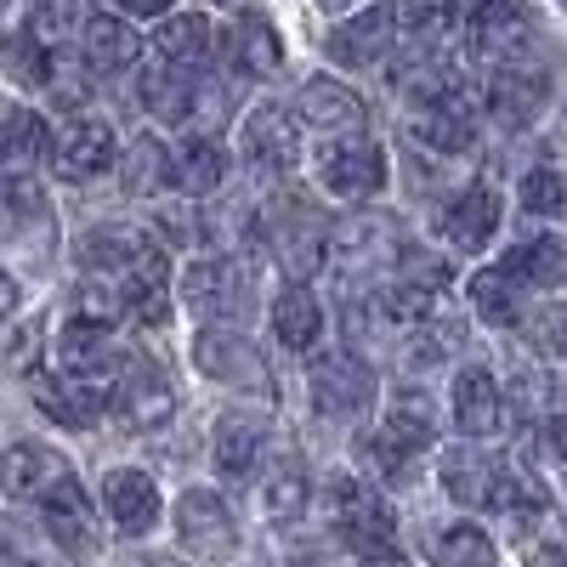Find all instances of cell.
I'll list each match as a JSON object with an SVG mask.
<instances>
[{
	"label": "cell",
	"mask_w": 567,
	"mask_h": 567,
	"mask_svg": "<svg viewBox=\"0 0 567 567\" xmlns=\"http://www.w3.org/2000/svg\"><path fill=\"white\" fill-rule=\"evenodd\" d=\"M318 187L341 205H363L386 187V154L369 136H341L318 154Z\"/></svg>",
	"instance_id": "obj_1"
},
{
	"label": "cell",
	"mask_w": 567,
	"mask_h": 567,
	"mask_svg": "<svg viewBox=\"0 0 567 567\" xmlns=\"http://www.w3.org/2000/svg\"><path fill=\"white\" fill-rule=\"evenodd\" d=\"M329 505H336V534H341L347 550H358L369 561L392 556L398 528H392V511L374 499V488H363L358 477H336V483H329Z\"/></svg>",
	"instance_id": "obj_2"
},
{
	"label": "cell",
	"mask_w": 567,
	"mask_h": 567,
	"mask_svg": "<svg viewBox=\"0 0 567 567\" xmlns=\"http://www.w3.org/2000/svg\"><path fill=\"white\" fill-rule=\"evenodd\" d=\"M307 392H312V409L318 414L352 420V414H363L374 403V369L358 352H323L307 369Z\"/></svg>",
	"instance_id": "obj_3"
},
{
	"label": "cell",
	"mask_w": 567,
	"mask_h": 567,
	"mask_svg": "<svg viewBox=\"0 0 567 567\" xmlns=\"http://www.w3.org/2000/svg\"><path fill=\"white\" fill-rule=\"evenodd\" d=\"M176 539L187 556L199 561H227L233 550H239V523H233V511L221 494L210 488H187L176 499Z\"/></svg>",
	"instance_id": "obj_4"
},
{
	"label": "cell",
	"mask_w": 567,
	"mask_h": 567,
	"mask_svg": "<svg viewBox=\"0 0 567 567\" xmlns=\"http://www.w3.org/2000/svg\"><path fill=\"white\" fill-rule=\"evenodd\" d=\"M182 307L187 312H199L210 323H233V318H245L250 312V278L239 261H194L182 272Z\"/></svg>",
	"instance_id": "obj_5"
},
{
	"label": "cell",
	"mask_w": 567,
	"mask_h": 567,
	"mask_svg": "<svg viewBox=\"0 0 567 567\" xmlns=\"http://www.w3.org/2000/svg\"><path fill=\"white\" fill-rule=\"evenodd\" d=\"M194 369L216 386H245V392H267V363L256 352V341H245L239 329L210 323L194 336Z\"/></svg>",
	"instance_id": "obj_6"
},
{
	"label": "cell",
	"mask_w": 567,
	"mask_h": 567,
	"mask_svg": "<svg viewBox=\"0 0 567 567\" xmlns=\"http://www.w3.org/2000/svg\"><path fill=\"white\" fill-rule=\"evenodd\" d=\"M239 154L245 165L267 171V176H290L301 165V131H296V109L284 103H261L245 114V131H239Z\"/></svg>",
	"instance_id": "obj_7"
},
{
	"label": "cell",
	"mask_w": 567,
	"mask_h": 567,
	"mask_svg": "<svg viewBox=\"0 0 567 567\" xmlns=\"http://www.w3.org/2000/svg\"><path fill=\"white\" fill-rule=\"evenodd\" d=\"M114 414H120L125 432H159L176 414V392L154 363H125L120 386H114Z\"/></svg>",
	"instance_id": "obj_8"
},
{
	"label": "cell",
	"mask_w": 567,
	"mask_h": 567,
	"mask_svg": "<svg viewBox=\"0 0 567 567\" xmlns=\"http://www.w3.org/2000/svg\"><path fill=\"white\" fill-rule=\"evenodd\" d=\"M52 165L63 182H91V176H103L114 165V125L109 120H69L58 136H52Z\"/></svg>",
	"instance_id": "obj_9"
},
{
	"label": "cell",
	"mask_w": 567,
	"mask_h": 567,
	"mask_svg": "<svg viewBox=\"0 0 567 567\" xmlns=\"http://www.w3.org/2000/svg\"><path fill=\"white\" fill-rule=\"evenodd\" d=\"M45 505V534L58 539V550L63 556H74V561H91L103 550V534H97V516H91V499H85V488L69 477V483H58L52 494L40 499Z\"/></svg>",
	"instance_id": "obj_10"
},
{
	"label": "cell",
	"mask_w": 567,
	"mask_h": 567,
	"mask_svg": "<svg viewBox=\"0 0 567 567\" xmlns=\"http://www.w3.org/2000/svg\"><path fill=\"white\" fill-rule=\"evenodd\" d=\"M545 103H550V74L534 63H499V74L488 80V109L511 131L534 125L545 114Z\"/></svg>",
	"instance_id": "obj_11"
},
{
	"label": "cell",
	"mask_w": 567,
	"mask_h": 567,
	"mask_svg": "<svg viewBox=\"0 0 567 567\" xmlns=\"http://www.w3.org/2000/svg\"><path fill=\"white\" fill-rule=\"evenodd\" d=\"M154 256H159V245L142 227H131V221L91 227V233H80V245H74V261L91 267V272H136L142 261H154Z\"/></svg>",
	"instance_id": "obj_12"
},
{
	"label": "cell",
	"mask_w": 567,
	"mask_h": 567,
	"mask_svg": "<svg viewBox=\"0 0 567 567\" xmlns=\"http://www.w3.org/2000/svg\"><path fill=\"white\" fill-rule=\"evenodd\" d=\"M494 233H499V194H494L488 182H471L465 194L449 199V210H443V239H449L454 250L477 256V250L494 245Z\"/></svg>",
	"instance_id": "obj_13"
},
{
	"label": "cell",
	"mask_w": 567,
	"mask_h": 567,
	"mask_svg": "<svg viewBox=\"0 0 567 567\" xmlns=\"http://www.w3.org/2000/svg\"><path fill=\"white\" fill-rule=\"evenodd\" d=\"M103 505L114 516V528L131 534V539L154 534V523H159V488H154L148 471H136V465L109 471V477H103Z\"/></svg>",
	"instance_id": "obj_14"
},
{
	"label": "cell",
	"mask_w": 567,
	"mask_h": 567,
	"mask_svg": "<svg viewBox=\"0 0 567 567\" xmlns=\"http://www.w3.org/2000/svg\"><path fill=\"white\" fill-rule=\"evenodd\" d=\"M58 483H69V460L45 443H18L0 460V488L12 499H45Z\"/></svg>",
	"instance_id": "obj_15"
},
{
	"label": "cell",
	"mask_w": 567,
	"mask_h": 567,
	"mask_svg": "<svg viewBox=\"0 0 567 567\" xmlns=\"http://www.w3.org/2000/svg\"><path fill=\"white\" fill-rule=\"evenodd\" d=\"M227 63L239 69L245 80H267V74H278L284 69V40H278V29L261 18V12H239L227 23Z\"/></svg>",
	"instance_id": "obj_16"
},
{
	"label": "cell",
	"mask_w": 567,
	"mask_h": 567,
	"mask_svg": "<svg viewBox=\"0 0 567 567\" xmlns=\"http://www.w3.org/2000/svg\"><path fill=\"white\" fill-rule=\"evenodd\" d=\"M381 432L403 449V454H425L437 443V403H432V392L425 386H398L392 398H386V414H381Z\"/></svg>",
	"instance_id": "obj_17"
},
{
	"label": "cell",
	"mask_w": 567,
	"mask_h": 567,
	"mask_svg": "<svg viewBox=\"0 0 567 567\" xmlns=\"http://www.w3.org/2000/svg\"><path fill=\"white\" fill-rule=\"evenodd\" d=\"M296 120L312 125V131H336V136H352L363 125V103H358V91H347L341 80H329V74H312L301 85V97H296Z\"/></svg>",
	"instance_id": "obj_18"
},
{
	"label": "cell",
	"mask_w": 567,
	"mask_h": 567,
	"mask_svg": "<svg viewBox=\"0 0 567 567\" xmlns=\"http://www.w3.org/2000/svg\"><path fill=\"white\" fill-rule=\"evenodd\" d=\"M392 12L386 7H374V12H358L347 23H336V34H329V58L347 63V69H374V63H386L392 52Z\"/></svg>",
	"instance_id": "obj_19"
},
{
	"label": "cell",
	"mask_w": 567,
	"mask_h": 567,
	"mask_svg": "<svg viewBox=\"0 0 567 567\" xmlns=\"http://www.w3.org/2000/svg\"><path fill=\"white\" fill-rule=\"evenodd\" d=\"M499 414H505V398H499V386H494V374L488 369H460L454 374V425L471 437V443H483V437H494L499 432Z\"/></svg>",
	"instance_id": "obj_20"
},
{
	"label": "cell",
	"mask_w": 567,
	"mask_h": 567,
	"mask_svg": "<svg viewBox=\"0 0 567 567\" xmlns=\"http://www.w3.org/2000/svg\"><path fill=\"white\" fill-rule=\"evenodd\" d=\"M58 369L69 374V381H97V386H109V381H103V374L114 369V341H109V329L74 318L63 336H58Z\"/></svg>",
	"instance_id": "obj_21"
},
{
	"label": "cell",
	"mask_w": 567,
	"mask_h": 567,
	"mask_svg": "<svg viewBox=\"0 0 567 567\" xmlns=\"http://www.w3.org/2000/svg\"><path fill=\"white\" fill-rule=\"evenodd\" d=\"M409 136L420 142V148L432 154H465L471 142H477V131H471V109L465 97H449V103H425L409 114Z\"/></svg>",
	"instance_id": "obj_22"
},
{
	"label": "cell",
	"mask_w": 567,
	"mask_h": 567,
	"mask_svg": "<svg viewBox=\"0 0 567 567\" xmlns=\"http://www.w3.org/2000/svg\"><path fill=\"white\" fill-rule=\"evenodd\" d=\"M34 403L52 414L58 425H91L103 409H114V386H97V381H40L34 386Z\"/></svg>",
	"instance_id": "obj_23"
},
{
	"label": "cell",
	"mask_w": 567,
	"mask_h": 567,
	"mask_svg": "<svg viewBox=\"0 0 567 567\" xmlns=\"http://www.w3.org/2000/svg\"><path fill=\"white\" fill-rule=\"evenodd\" d=\"M256 460H261V420L221 414L216 420V477L221 483H250Z\"/></svg>",
	"instance_id": "obj_24"
},
{
	"label": "cell",
	"mask_w": 567,
	"mask_h": 567,
	"mask_svg": "<svg viewBox=\"0 0 567 567\" xmlns=\"http://www.w3.org/2000/svg\"><path fill=\"white\" fill-rule=\"evenodd\" d=\"M528 34H534V18H528L523 0H494V7L471 12V40H477L488 58L511 63V52H516V45H528Z\"/></svg>",
	"instance_id": "obj_25"
},
{
	"label": "cell",
	"mask_w": 567,
	"mask_h": 567,
	"mask_svg": "<svg viewBox=\"0 0 567 567\" xmlns=\"http://www.w3.org/2000/svg\"><path fill=\"white\" fill-rule=\"evenodd\" d=\"M499 267L523 284V290H556V284L567 278V245L556 239V233H539V239L516 245Z\"/></svg>",
	"instance_id": "obj_26"
},
{
	"label": "cell",
	"mask_w": 567,
	"mask_h": 567,
	"mask_svg": "<svg viewBox=\"0 0 567 567\" xmlns=\"http://www.w3.org/2000/svg\"><path fill=\"white\" fill-rule=\"evenodd\" d=\"M272 336L284 341V352H312V341L323 336V307L307 284H290L272 307Z\"/></svg>",
	"instance_id": "obj_27"
},
{
	"label": "cell",
	"mask_w": 567,
	"mask_h": 567,
	"mask_svg": "<svg viewBox=\"0 0 567 567\" xmlns=\"http://www.w3.org/2000/svg\"><path fill=\"white\" fill-rule=\"evenodd\" d=\"M154 45H159V58L165 63H182V69H194L216 52V23L199 18V12H171L159 29H154Z\"/></svg>",
	"instance_id": "obj_28"
},
{
	"label": "cell",
	"mask_w": 567,
	"mask_h": 567,
	"mask_svg": "<svg viewBox=\"0 0 567 567\" xmlns=\"http://www.w3.org/2000/svg\"><path fill=\"white\" fill-rule=\"evenodd\" d=\"M136 52H142V40H136L131 23L103 18V12L85 23V69H91V74H120V69L136 63Z\"/></svg>",
	"instance_id": "obj_29"
},
{
	"label": "cell",
	"mask_w": 567,
	"mask_h": 567,
	"mask_svg": "<svg viewBox=\"0 0 567 567\" xmlns=\"http://www.w3.org/2000/svg\"><path fill=\"white\" fill-rule=\"evenodd\" d=\"M465 296H471V307H477V318L494 323V329L523 323V284H516L505 267H483L477 278L465 284Z\"/></svg>",
	"instance_id": "obj_30"
},
{
	"label": "cell",
	"mask_w": 567,
	"mask_h": 567,
	"mask_svg": "<svg viewBox=\"0 0 567 567\" xmlns=\"http://www.w3.org/2000/svg\"><path fill=\"white\" fill-rule=\"evenodd\" d=\"M381 250H392V221L386 216H352L329 233V261H341V267H369Z\"/></svg>",
	"instance_id": "obj_31"
},
{
	"label": "cell",
	"mask_w": 567,
	"mask_h": 567,
	"mask_svg": "<svg viewBox=\"0 0 567 567\" xmlns=\"http://www.w3.org/2000/svg\"><path fill=\"white\" fill-rule=\"evenodd\" d=\"M142 103H148L154 120L182 125L187 114H194V103H199V85L187 80L182 69H148V74H142Z\"/></svg>",
	"instance_id": "obj_32"
},
{
	"label": "cell",
	"mask_w": 567,
	"mask_h": 567,
	"mask_svg": "<svg viewBox=\"0 0 567 567\" xmlns=\"http://www.w3.org/2000/svg\"><path fill=\"white\" fill-rule=\"evenodd\" d=\"M221 176H227V154L210 136H187L176 154V187H187V194H216Z\"/></svg>",
	"instance_id": "obj_33"
},
{
	"label": "cell",
	"mask_w": 567,
	"mask_h": 567,
	"mask_svg": "<svg viewBox=\"0 0 567 567\" xmlns=\"http://www.w3.org/2000/svg\"><path fill=\"white\" fill-rule=\"evenodd\" d=\"M0 69H7L18 85H52V52H45V40L34 29H18L0 40Z\"/></svg>",
	"instance_id": "obj_34"
},
{
	"label": "cell",
	"mask_w": 567,
	"mask_h": 567,
	"mask_svg": "<svg viewBox=\"0 0 567 567\" xmlns=\"http://www.w3.org/2000/svg\"><path fill=\"white\" fill-rule=\"evenodd\" d=\"M176 182V159L165 154L159 136H136L131 154H125V187L131 194H159V187Z\"/></svg>",
	"instance_id": "obj_35"
},
{
	"label": "cell",
	"mask_w": 567,
	"mask_h": 567,
	"mask_svg": "<svg viewBox=\"0 0 567 567\" xmlns=\"http://www.w3.org/2000/svg\"><path fill=\"white\" fill-rule=\"evenodd\" d=\"M165 250L154 256V261H142L136 272H125V284H120V307L125 312H136V318H148V323H159L165 318Z\"/></svg>",
	"instance_id": "obj_36"
},
{
	"label": "cell",
	"mask_w": 567,
	"mask_h": 567,
	"mask_svg": "<svg viewBox=\"0 0 567 567\" xmlns=\"http://www.w3.org/2000/svg\"><path fill=\"white\" fill-rule=\"evenodd\" d=\"M432 561L437 567H494V539L477 523H454L432 539Z\"/></svg>",
	"instance_id": "obj_37"
},
{
	"label": "cell",
	"mask_w": 567,
	"mask_h": 567,
	"mask_svg": "<svg viewBox=\"0 0 567 567\" xmlns=\"http://www.w3.org/2000/svg\"><path fill=\"white\" fill-rule=\"evenodd\" d=\"M392 29L409 40H437L454 29V0H386Z\"/></svg>",
	"instance_id": "obj_38"
},
{
	"label": "cell",
	"mask_w": 567,
	"mask_h": 567,
	"mask_svg": "<svg viewBox=\"0 0 567 567\" xmlns=\"http://www.w3.org/2000/svg\"><path fill=\"white\" fill-rule=\"evenodd\" d=\"M45 148H52V131H45L40 114L12 109L7 120H0V154H7V159L29 165V159H45Z\"/></svg>",
	"instance_id": "obj_39"
},
{
	"label": "cell",
	"mask_w": 567,
	"mask_h": 567,
	"mask_svg": "<svg viewBox=\"0 0 567 567\" xmlns=\"http://www.w3.org/2000/svg\"><path fill=\"white\" fill-rule=\"evenodd\" d=\"M301 511H307V471L301 460H278L267 477V516L272 523H301Z\"/></svg>",
	"instance_id": "obj_40"
},
{
	"label": "cell",
	"mask_w": 567,
	"mask_h": 567,
	"mask_svg": "<svg viewBox=\"0 0 567 567\" xmlns=\"http://www.w3.org/2000/svg\"><path fill=\"white\" fill-rule=\"evenodd\" d=\"M523 336L539 358H567V301L545 296L534 312H523Z\"/></svg>",
	"instance_id": "obj_41"
},
{
	"label": "cell",
	"mask_w": 567,
	"mask_h": 567,
	"mask_svg": "<svg viewBox=\"0 0 567 567\" xmlns=\"http://www.w3.org/2000/svg\"><path fill=\"white\" fill-rule=\"evenodd\" d=\"M358 460H363L381 483H392V488H403L409 471H414V454H403L386 432H363V437H358Z\"/></svg>",
	"instance_id": "obj_42"
},
{
	"label": "cell",
	"mask_w": 567,
	"mask_h": 567,
	"mask_svg": "<svg viewBox=\"0 0 567 567\" xmlns=\"http://www.w3.org/2000/svg\"><path fill=\"white\" fill-rule=\"evenodd\" d=\"M516 194H523V210H534V216H567V171L539 165V171L523 176Z\"/></svg>",
	"instance_id": "obj_43"
},
{
	"label": "cell",
	"mask_w": 567,
	"mask_h": 567,
	"mask_svg": "<svg viewBox=\"0 0 567 567\" xmlns=\"http://www.w3.org/2000/svg\"><path fill=\"white\" fill-rule=\"evenodd\" d=\"M381 312H386L392 323H425V318H432V290H425V284L398 278L392 290L381 296Z\"/></svg>",
	"instance_id": "obj_44"
},
{
	"label": "cell",
	"mask_w": 567,
	"mask_h": 567,
	"mask_svg": "<svg viewBox=\"0 0 567 567\" xmlns=\"http://www.w3.org/2000/svg\"><path fill=\"white\" fill-rule=\"evenodd\" d=\"M449 347H454V323H437V329H425V336H414L409 363H432V358H443Z\"/></svg>",
	"instance_id": "obj_45"
},
{
	"label": "cell",
	"mask_w": 567,
	"mask_h": 567,
	"mask_svg": "<svg viewBox=\"0 0 567 567\" xmlns=\"http://www.w3.org/2000/svg\"><path fill=\"white\" fill-rule=\"evenodd\" d=\"M74 7H69V0H34V12H29V29L45 40V34H52V29H63V18H69Z\"/></svg>",
	"instance_id": "obj_46"
},
{
	"label": "cell",
	"mask_w": 567,
	"mask_h": 567,
	"mask_svg": "<svg viewBox=\"0 0 567 567\" xmlns=\"http://www.w3.org/2000/svg\"><path fill=\"white\" fill-rule=\"evenodd\" d=\"M545 454L567 465V414H556V420H545Z\"/></svg>",
	"instance_id": "obj_47"
},
{
	"label": "cell",
	"mask_w": 567,
	"mask_h": 567,
	"mask_svg": "<svg viewBox=\"0 0 567 567\" xmlns=\"http://www.w3.org/2000/svg\"><path fill=\"white\" fill-rule=\"evenodd\" d=\"M120 12H131V18H171V7L176 0H114Z\"/></svg>",
	"instance_id": "obj_48"
},
{
	"label": "cell",
	"mask_w": 567,
	"mask_h": 567,
	"mask_svg": "<svg viewBox=\"0 0 567 567\" xmlns=\"http://www.w3.org/2000/svg\"><path fill=\"white\" fill-rule=\"evenodd\" d=\"M12 307H18V278H12V272H0V318H7Z\"/></svg>",
	"instance_id": "obj_49"
},
{
	"label": "cell",
	"mask_w": 567,
	"mask_h": 567,
	"mask_svg": "<svg viewBox=\"0 0 567 567\" xmlns=\"http://www.w3.org/2000/svg\"><path fill=\"white\" fill-rule=\"evenodd\" d=\"M483 7H494V0H465V12H483Z\"/></svg>",
	"instance_id": "obj_50"
},
{
	"label": "cell",
	"mask_w": 567,
	"mask_h": 567,
	"mask_svg": "<svg viewBox=\"0 0 567 567\" xmlns=\"http://www.w3.org/2000/svg\"><path fill=\"white\" fill-rule=\"evenodd\" d=\"M374 567H409V561H398V556H386V561H374Z\"/></svg>",
	"instance_id": "obj_51"
},
{
	"label": "cell",
	"mask_w": 567,
	"mask_h": 567,
	"mask_svg": "<svg viewBox=\"0 0 567 567\" xmlns=\"http://www.w3.org/2000/svg\"><path fill=\"white\" fill-rule=\"evenodd\" d=\"M323 7H329V12H336V7H352V0H323Z\"/></svg>",
	"instance_id": "obj_52"
},
{
	"label": "cell",
	"mask_w": 567,
	"mask_h": 567,
	"mask_svg": "<svg viewBox=\"0 0 567 567\" xmlns=\"http://www.w3.org/2000/svg\"><path fill=\"white\" fill-rule=\"evenodd\" d=\"M556 7H561V12H567V0H556Z\"/></svg>",
	"instance_id": "obj_53"
},
{
	"label": "cell",
	"mask_w": 567,
	"mask_h": 567,
	"mask_svg": "<svg viewBox=\"0 0 567 567\" xmlns=\"http://www.w3.org/2000/svg\"><path fill=\"white\" fill-rule=\"evenodd\" d=\"M0 12H7V0H0Z\"/></svg>",
	"instance_id": "obj_54"
},
{
	"label": "cell",
	"mask_w": 567,
	"mask_h": 567,
	"mask_svg": "<svg viewBox=\"0 0 567 567\" xmlns=\"http://www.w3.org/2000/svg\"><path fill=\"white\" fill-rule=\"evenodd\" d=\"M561 483H567V477H561Z\"/></svg>",
	"instance_id": "obj_55"
}]
</instances>
